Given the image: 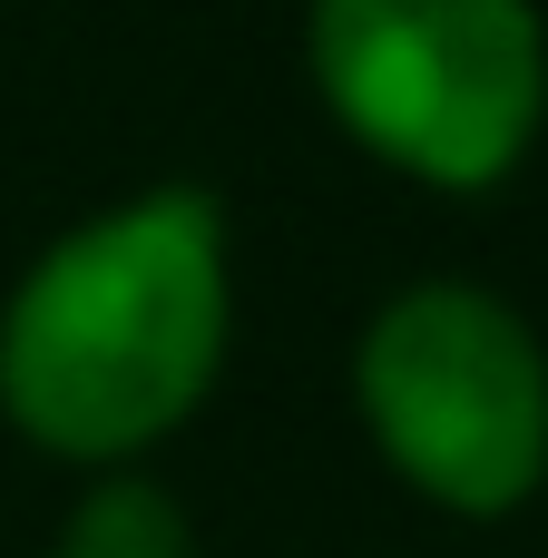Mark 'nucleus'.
<instances>
[{
    "label": "nucleus",
    "instance_id": "nucleus-4",
    "mask_svg": "<svg viewBox=\"0 0 548 558\" xmlns=\"http://www.w3.org/2000/svg\"><path fill=\"white\" fill-rule=\"evenodd\" d=\"M59 558H196V520L137 461L127 471H88V490L59 520Z\"/></svg>",
    "mask_w": 548,
    "mask_h": 558
},
{
    "label": "nucleus",
    "instance_id": "nucleus-2",
    "mask_svg": "<svg viewBox=\"0 0 548 558\" xmlns=\"http://www.w3.org/2000/svg\"><path fill=\"white\" fill-rule=\"evenodd\" d=\"M304 69L333 128L431 196H490L548 128L539 0H314Z\"/></svg>",
    "mask_w": 548,
    "mask_h": 558
},
{
    "label": "nucleus",
    "instance_id": "nucleus-1",
    "mask_svg": "<svg viewBox=\"0 0 548 558\" xmlns=\"http://www.w3.org/2000/svg\"><path fill=\"white\" fill-rule=\"evenodd\" d=\"M235 353V255L206 186H147L29 255L0 304V422L69 461L127 471L196 422Z\"/></svg>",
    "mask_w": 548,
    "mask_h": 558
},
{
    "label": "nucleus",
    "instance_id": "nucleus-3",
    "mask_svg": "<svg viewBox=\"0 0 548 558\" xmlns=\"http://www.w3.org/2000/svg\"><path fill=\"white\" fill-rule=\"evenodd\" d=\"M353 412L392 481L451 520H510L548 481V343L490 284L382 294L353 343Z\"/></svg>",
    "mask_w": 548,
    "mask_h": 558
}]
</instances>
